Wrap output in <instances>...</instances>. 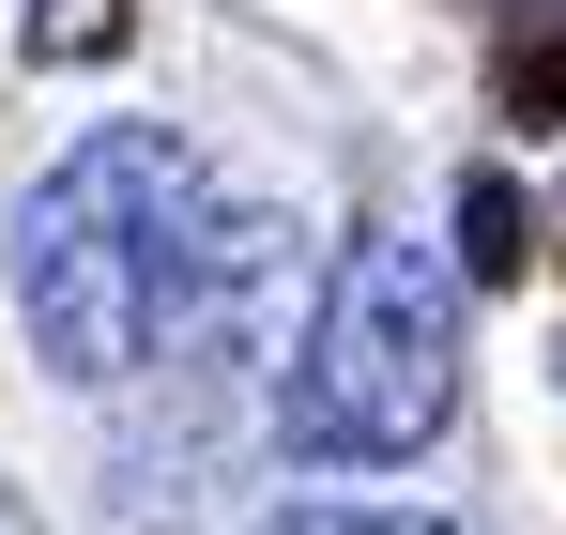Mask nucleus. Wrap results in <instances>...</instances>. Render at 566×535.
Masks as SVG:
<instances>
[{
    "label": "nucleus",
    "instance_id": "nucleus-1",
    "mask_svg": "<svg viewBox=\"0 0 566 535\" xmlns=\"http://www.w3.org/2000/svg\"><path fill=\"white\" fill-rule=\"evenodd\" d=\"M230 245V199L169 123H93L62 169L15 199V322L62 382H138L199 322Z\"/></svg>",
    "mask_w": 566,
    "mask_h": 535
},
{
    "label": "nucleus",
    "instance_id": "nucleus-2",
    "mask_svg": "<svg viewBox=\"0 0 566 535\" xmlns=\"http://www.w3.org/2000/svg\"><path fill=\"white\" fill-rule=\"evenodd\" d=\"M444 413H460V275L413 230H353L276 398L291 459H413L444 444Z\"/></svg>",
    "mask_w": 566,
    "mask_h": 535
},
{
    "label": "nucleus",
    "instance_id": "nucleus-3",
    "mask_svg": "<svg viewBox=\"0 0 566 535\" xmlns=\"http://www.w3.org/2000/svg\"><path fill=\"white\" fill-rule=\"evenodd\" d=\"M521 261H536V245H521V183L474 169L460 183V275H521Z\"/></svg>",
    "mask_w": 566,
    "mask_h": 535
},
{
    "label": "nucleus",
    "instance_id": "nucleus-4",
    "mask_svg": "<svg viewBox=\"0 0 566 535\" xmlns=\"http://www.w3.org/2000/svg\"><path fill=\"white\" fill-rule=\"evenodd\" d=\"M261 535H460V521H413V505H291Z\"/></svg>",
    "mask_w": 566,
    "mask_h": 535
},
{
    "label": "nucleus",
    "instance_id": "nucleus-5",
    "mask_svg": "<svg viewBox=\"0 0 566 535\" xmlns=\"http://www.w3.org/2000/svg\"><path fill=\"white\" fill-rule=\"evenodd\" d=\"M31 46H46V62H93V46H123V0H62V15H31Z\"/></svg>",
    "mask_w": 566,
    "mask_h": 535
},
{
    "label": "nucleus",
    "instance_id": "nucleus-6",
    "mask_svg": "<svg viewBox=\"0 0 566 535\" xmlns=\"http://www.w3.org/2000/svg\"><path fill=\"white\" fill-rule=\"evenodd\" d=\"M505 92H521V123H566V46H536V62H521Z\"/></svg>",
    "mask_w": 566,
    "mask_h": 535
}]
</instances>
